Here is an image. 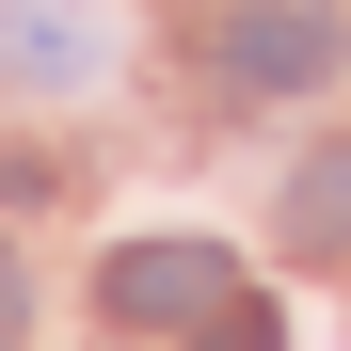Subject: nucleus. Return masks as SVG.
I'll return each instance as SVG.
<instances>
[{"label": "nucleus", "instance_id": "39448f33", "mask_svg": "<svg viewBox=\"0 0 351 351\" xmlns=\"http://www.w3.org/2000/svg\"><path fill=\"white\" fill-rule=\"evenodd\" d=\"M208 351H287V319L256 304V287H223V319H208Z\"/></svg>", "mask_w": 351, "mask_h": 351}, {"label": "nucleus", "instance_id": "f257e3e1", "mask_svg": "<svg viewBox=\"0 0 351 351\" xmlns=\"http://www.w3.org/2000/svg\"><path fill=\"white\" fill-rule=\"evenodd\" d=\"M208 64L240 96H304L351 64V0H208Z\"/></svg>", "mask_w": 351, "mask_h": 351}, {"label": "nucleus", "instance_id": "423d86ee", "mask_svg": "<svg viewBox=\"0 0 351 351\" xmlns=\"http://www.w3.org/2000/svg\"><path fill=\"white\" fill-rule=\"evenodd\" d=\"M16 319H32V271H16V256H0V351H16Z\"/></svg>", "mask_w": 351, "mask_h": 351}, {"label": "nucleus", "instance_id": "f03ea898", "mask_svg": "<svg viewBox=\"0 0 351 351\" xmlns=\"http://www.w3.org/2000/svg\"><path fill=\"white\" fill-rule=\"evenodd\" d=\"M223 287H240V271H223V240H128V256L96 271V304L128 319V335H160V319H176V335H208V319H223Z\"/></svg>", "mask_w": 351, "mask_h": 351}, {"label": "nucleus", "instance_id": "7ed1b4c3", "mask_svg": "<svg viewBox=\"0 0 351 351\" xmlns=\"http://www.w3.org/2000/svg\"><path fill=\"white\" fill-rule=\"evenodd\" d=\"M287 256L351 271V144H304V176H287Z\"/></svg>", "mask_w": 351, "mask_h": 351}, {"label": "nucleus", "instance_id": "20e7f679", "mask_svg": "<svg viewBox=\"0 0 351 351\" xmlns=\"http://www.w3.org/2000/svg\"><path fill=\"white\" fill-rule=\"evenodd\" d=\"M0 80H96V32L64 0H16V16H0Z\"/></svg>", "mask_w": 351, "mask_h": 351}]
</instances>
